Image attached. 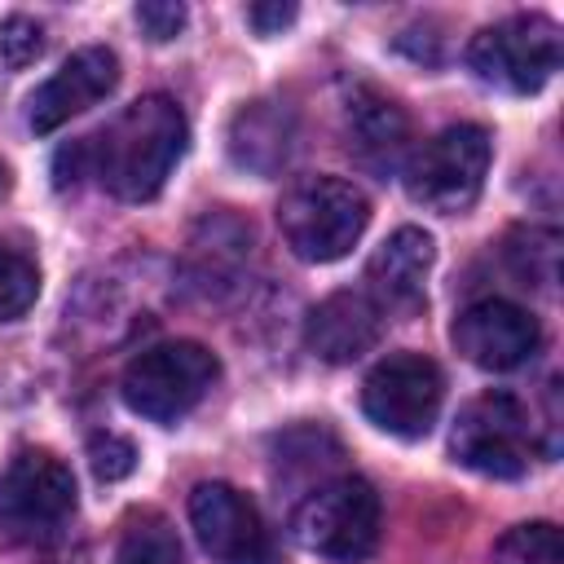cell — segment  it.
<instances>
[{
    "label": "cell",
    "mask_w": 564,
    "mask_h": 564,
    "mask_svg": "<svg viewBox=\"0 0 564 564\" xmlns=\"http://www.w3.org/2000/svg\"><path fill=\"white\" fill-rule=\"evenodd\" d=\"M507 260H511V273L529 286H551L555 273H560V234L555 229H542V225H529V229H516L507 238Z\"/></svg>",
    "instance_id": "cell-18"
},
{
    "label": "cell",
    "mask_w": 564,
    "mask_h": 564,
    "mask_svg": "<svg viewBox=\"0 0 564 564\" xmlns=\"http://www.w3.org/2000/svg\"><path fill=\"white\" fill-rule=\"evenodd\" d=\"M220 361L212 348L194 339H167L154 348H141L119 379L123 405L150 423H176L185 419L216 383Z\"/></svg>",
    "instance_id": "cell-3"
},
{
    "label": "cell",
    "mask_w": 564,
    "mask_h": 564,
    "mask_svg": "<svg viewBox=\"0 0 564 564\" xmlns=\"http://www.w3.org/2000/svg\"><path fill=\"white\" fill-rule=\"evenodd\" d=\"M295 4H282V0H273V4H251L247 9V22L260 31V35H278L282 26H291L295 22Z\"/></svg>",
    "instance_id": "cell-25"
},
{
    "label": "cell",
    "mask_w": 564,
    "mask_h": 564,
    "mask_svg": "<svg viewBox=\"0 0 564 564\" xmlns=\"http://www.w3.org/2000/svg\"><path fill=\"white\" fill-rule=\"evenodd\" d=\"M370 225V203L352 181L304 176L278 203V229L286 247L308 264L344 260Z\"/></svg>",
    "instance_id": "cell-2"
},
{
    "label": "cell",
    "mask_w": 564,
    "mask_h": 564,
    "mask_svg": "<svg viewBox=\"0 0 564 564\" xmlns=\"http://www.w3.org/2000/svg\"><path fill=\"white\" fill-rule=\"evenodd\" d=\"M189 524L216 564H273V538L256 502L225 480H203L189 494Z\"/></svg>",
    "instance_id": "cell-10"
},
{
    "label": "cell",
    "mask_w": 564,
    "mask_h": 564,
    "mask_svg": "<svg viewBox=\"0 0 564 564\" xmlns=\"http://www.w3.org/2000/svg\"><path fill=\"white\" fill-rule=\"evenodd\" d=\"M75 476L48 449H22L0 471V538L9 542H48L75 516Z\"/></svg>",
    "instance_id": "cell-7"
},
{
    "label": "cell",
    "mask_w": 564,
    "mask_h": 564,
    "mask_svg": "<svg viewBox=\"0 0 564 564\" xmlns=\"http://www.w3.org/2000/svg\"><path fill=\"white\" fill-rule=\"evenodd\" d=\"M35 295H40V273H35V264H31L22 251H13V247L0 242V322L22 317V313L35 304Z\"/></svg>",
    "instance_id": "cell-20"
},
{
    "label": "cell",
    "mask_w": 564,
    "mask_h": 564,
    "mask_svg": "<svg viewBox=\"0 0 564 564\" xmlns=\"http://www.w3.org/2000/svg\"><path fill=\"white\" fill-rule=\"evenodd\" d=\"M137 22H141V31L154 44L176 40L181 26H185V4H176V0H145V4H137Z\"/></svg>",
    "instance_id": "cell-23"
},
{
    "label": "cell",
    "mask_w": 564,
    "mask_h": 564,
    "mask_svg": "<svg viewBox=\"0 0 564 564\" xmlns=\"http://www.w3.org/2000/svg\"><path fill=\"white\" fill-rule=\"evenodd\" d=\"M489 159H494L489 132L480 123H454V128L436 132L432 141H423L405 159V167H401L405 194L414 203H423L427 212L458 216L480 198Z\"/></svg>",
    "instance_id": "cell-5"
},
{
    "label": "cell",
    "mask_w": 564,
    "mask_h": 564,
    "mask_svg": "<svg viewBox=\"0 0 564 564\" xmlns=\"http://www.w3.org/2000/svg\"><path fill=\"white\" fill-rule=\"evenodd\" d=\"M383 308L366 291H335L326 295L304 322V348L330 366H348L366 357L383 335Z\"/></svg>",
    "instance_id": "cell-13"
},
{
    "label": "cell",
    "mask_w": 564,
    "mask_h": 564,
    "mask_svg": "<svg viewBox=\"0 0 564 564\" xmlns=\"http://www.w3.org/2000/svg\"><path fill=\"white\" fill-rule=\"evenodd\" d=\"M4 189H9V167L0 163V194H4Z\"/></svg>",
    "instance_id": "cell-26"
},
{
    "label": "cell",
    "mask_w": 564,
    "mask_h": 564,
    "mask_svg": "<svg viewBox=\"0 0 564 564\" xmlns=\"http://www.w3.org/2000/svg\"><path fill=\"white\" fill-rule=\"evenodd\" d=\"M383 507L370 480L361 476H335L308 489L291 516V533L304 551L326 560H366L379 546Z\"/></svg>",
    "instance_id": "cell-4"
},
{
    "label": "cell",
    "mask_w": 564,
    "mask_h": 564,
    "mask_svg": "<svg viewBox=\"0 0 564 564\" xmlns=\"http://www.w3.org/2000/svg\"><path fill=\"white\" fill-rule=\"evenodd\" d=\"M344 137L348 154L370 176H392L410 159V119L397 101H388L375 88H357L344 106Z\"/></svg>",
    "instance_id": "cell-14"
},
{
    "label": "cell",
    "mask_w": 564,
    "mask_h": 564,
    "mask_svg": "<svg viewBox=\"0 0 564 564\" xmlns=\"http://www.w3.org/2000/svg\"><path fill=\"white\" fill-rule=\"evenodd\" d=\"M494 564H564V538L551 520H529L494 542Z\"/></svg>",
    "instance_id": "cell-19"
},
{
    "label": "cell",
    "mask_w": 564,
    "mask_h": 564,
    "mask_svg": "<svg viewBox=\"0 0 564 564\" xmlns=\"http://www.w3.org/2000/svg\"><path fill=\"white\" fill-rule=\"evenodd\" d=\"M119 84V57L106 48V44H88V48H75L31 97V128L44 137L53 128H62L66 119L93 110L101 97H110Z\"/></svg>",
    "instance_id": "cell-12"
},
{
    "label": "cell",
    "mask_w": 564,
    "mask_h": 564,
    "mask_svg": "<svg viewBox=\"0 0 564 564\" xmlns=\"http://www.w3.org/2000/svg\"><path fill=\"white\" fill-rule=\"evenodd\" d=\"M295 115L282 101H247L229 119V159L251 176H278L295 154Z\"/></svg>",
    "instance_id": "cell-16"
},
{
    "label": "cell",
    "mask_w": 564,
    "mask_h": 564,
    "mask_svg": "<svg viewBox=\"0 0 564 564\" xmlns=\"http://www.w3.org/2000/svg\"><path fill=\"white\" fill-rule=\"evenodd\" d=\"M40 53H44V31H40V22L26 18V13L4 18V26H0V57H4V66H9V70H22V66H31Z\"/></svg>",
    "instance_id": "cell-22"
},
{
    "label": "cell",
    "mask_w": 564,
    "mask_h": 564,
    "mask_svg": "<svg viewBox=\"0 0 564 564\" xmlns=\"http://www.w3.org/2000/svg\"><path fill=\"white\" fill-rule=\"evenodd\" d=\"M445 401L441 366L423 352H388L375 361V370L361 383V410L366 419L401 441H419L432 432Z\"/></svg>",
    "instance_id": "cell-9"
},
{
    "label": "cell",
    "mask_w": 564,
    "mask_h": 564,
    "mask_svg": "<svg viewBox=\"0 0 564 564\" xmlns=\"http://www.w3.org/2000/svg\"><path fill=\"white\" fill-rule=\"evenodd\" d=\"M533 436H538L533 414L516 392H480L458 410L449 432V454L467 471L516 480L529 471Z\"/></svg>",
    "instance_id": "cell-6"
},
{
    "label": "cell",
    "mask_w": 564,
    "mask_h": 564,
    "mask_svg": "<svg viewBox=\"0 0 564 564\" xmlns=\"http://www.w3.org/2000/svg\"><path fill=\"white\" fill-rule=\"evenodd\" d=\"M88 467L101 485H115L137 471V445L119 432H93L88 436Z\"/></svg>",
    "instance_id": "cell-21"
},
{
    "label": "cell",
    "mask_w": 564,
    "mask_h": 564,
    "mask_svg": "<svg viewBox=\"0 0 564 564\" xmlns=\"http://www.w3.org/2000/svg\"><path fill=\"white\" fill-rule=\"evenodd\" d=\"M449 339L480 370H516V366H524L538 352L542 326H538V317L529 308L489 295V300L467 304L454 317Z\"/></svg>",
    "instance_id": "cell-11"
},
{
    "label": "cell",
    "mask_w": 564,
    "mask_h": 564,
    "mask_svg": "<svg viewBox=\"0 0 564 564\" xmlns=\"http://www.w3.org/2000/svg\"><path fill=\"white\" fill-rule=\"evenodd\" d=\"M115 564H185V551H181L172 520L159 511H132L123 533H119Z\"/></svg>",
    "instance_id": "cell-17"
},
{
    "label": "cell",
    "mask_w": 564,
    "mask_h": 564,
    "mask_svg": "<svg viewBox=\"0 0 564 564\" xmlns=\"http://www.w3.org/2000/svg\"><path fill=\"white\" fill-rule=\"evenodd\" d=\"M189 141L185 110L167 93H145L123 106L97 137H88V167L123 203H150Z\"/></svg>",
    "instance_id": "cell-1"
},
{
    "label": "cell",
    "mask_w": 564,
    "mask_h": 564,
    "mask_svg": "<svg viewBox=\"0 0 564 564\" xmlns=\"http://www.w3.org/2000/svg\"><path fill=\"white\" fill-rule=\"evenodd\" d=\"M467 66L507 93H538L560 70V26L546 13H516L471 35Z\"/></svg>",
    "instance_id": "cell-8"
},
{
    "label": "cell",
    "mask_w": 564,
    "mask_h": 564,
    "mask_svg": "<svg viewBox=\"0 0 564 564\" xmlns=\"http://www.w3.org/2000/svg\"><path fill=\"white\" fill-rule=\"evenodd\" d=\"M436 260V242L432 234H423L419 225H401L397 234H388L375 256L366 260V295L388 313V308H419L423 304V286Z\"/></svg>",
    "instance_id": "cell-15"
},
{
    "label": "cell",
    "mask_w": 564,
    "mask_h": 564,
    "mask_svg": "<svg viewBox=\"0 0 564 564\" xmlns=\"http://www.w3.org/2000/svg\"><path fill=\"white\" fill-rule=\"evenodd\" d=\"M84 172H93V167H88V137H84V141H66V145L53 154V185H57V189H70V185H79Z\"/></svg>",
    "instance_id": "cell-24"
}]
</instances>
